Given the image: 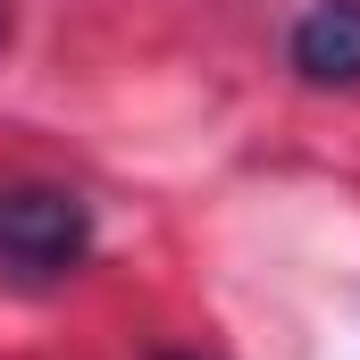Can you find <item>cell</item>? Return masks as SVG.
<instances>
[{"mask_svg":"<svg viewBox=\"0 0 360 360\" xmlns=\"http://www.w3.org/2000/svg\"><path fill=\"white\" fill-rule=\"evenodd\" d=\"M92 252V210L68 184H0V269L8 276H68Z\"/></svg>","mask_w":360,"mask_h":360,"instance_id":"6da1fadb","label":"cell"},{"mask_svg":"<svg viewBox=\"0 0 360 360\" xmlns=\"http://www.w3.org/2000/svg\"><path fill=\"white\" fill-rule=\"evenodd\" d=\"M293 76L302 84H360V0H319L293 17Z\"/></svg>","mask_w":360,"mask_h":360,"instance_id":"7a4b0ae2","label":"cell"},{"mask_svg":"<svg viewBox=\"0 0 360 360\" xmlns=\"http://www.w3.org/2000/svg\"><path fill=\"white\" fill-rule=\"evenodd\" d=\"M168 360H201V352H168Z\"/></svg>","mask_w":360,"mask_h":360,"instance_id":"3957f363","label":"cell"}]
</instances>
